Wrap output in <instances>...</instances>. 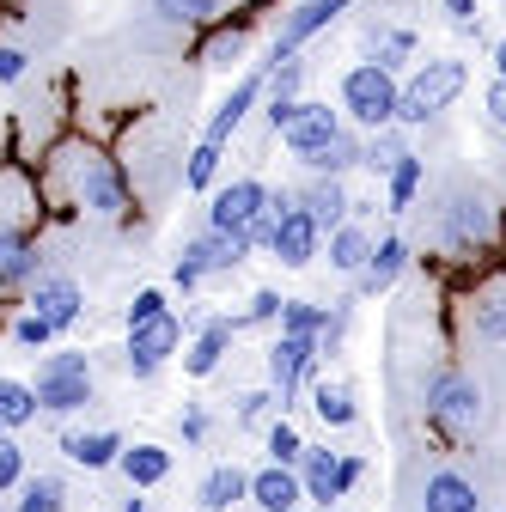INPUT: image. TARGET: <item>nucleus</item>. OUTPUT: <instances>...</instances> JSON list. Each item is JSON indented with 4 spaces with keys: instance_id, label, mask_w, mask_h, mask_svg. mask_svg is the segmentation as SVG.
<instances>
[{
    "instance_id": "35",
    "label": "nucleus",
    "mask_w": 506,
    "mask_h": 512,
    "mask_svg": "<svg viewBox=\"0 0 506 512\" xmlns=\"http://www.w3.org/2000/svg\"><path fill=\"white\" fill-rule=\"evenodd\" d=\"M403 153H409V147L391 135V128H378V135H366V141H360V165H366V171H378V177H385Z\"/></svg>"
},
{
    "instance_id": "42",
    "label": "nucleus",
    "mask_w": 506,
    "mask_h": 512,
    "mask_svg": "<svg viewBox=\"0 0 506 512\" xmlns=\"http://www.w3.org/2000/svg\"><path fill=\"white\" fill-rule=\"evenodd\" d=\"M25 68H31V55H25L19 43H0V86H19Z\"/></svg>"
},
{
    "instance_id": "27",
    "label": "nucleus",
    "mask_w": 506,
    "mask_h": 512,
    "mask_svg": "<svg viewBox=\"0 0 506 512\" xmlns=\"http://www.w3.org/2000/svg\"><path fill=\"white\" fill-rule=\"evenodd\" d=\"M446 226H452V238H458V244H482V238H488V202H482V196H470V189H458Z\"/></svg>"
},
{
    "instance_id": "9",
    "label": "nucleus",
    "mask_w": 506,
    "mask_h": 512,
    "mask_svg": "<svg viewBox=\"0 0 506 512\" xmlns=\"http://www.w3.org/2000/svg\"><path fill=\"white\" fill-rule=\"evenodd\" d=\"M360 476H366V464L342 458V452H318V445H305V458H299V488H305L311 506H336Z\"/></svg>"
},
{
    "instance_id": "47",
    "label": "nucleus",
    "mask_w": 506,
    "mask_h": 512,
    "mask_svg": "<svg viewBox=\"0 0 506 512\" xmlns=\"http://www.w3.org/2000/svg\"><path fill=\"white\" fill-rule=\"evenodd\" d=\"M202 433H208V415H202V409H189V415H183V439H189V445H202Z\"/></svg>"
},
{
    "instance_id": "5",
    "label": "nucleus",
    "mask_w": 506,
    "mask_h": 512,
    "mask_svg": "<svg viewBox=\"0 0 506 512\" xmlns=\"http://www.w3.org/2000/svg\"><path fill=\"white\" fill-rule=\"evenodd\" d=\"M421 409H427V421H439V427L470 433V427L482 421V391H476L458 366H433L427 384H421Z\"/></svg>"
},
{
    "instance_id": "2",
    "label": "nucleus",
    "mask_w": 506,
    "mask_h": 512,
    "mask_svg": "<svg viewBox=\"0 0 506 512\" xmlns=\"http://www.w3.org/2000/svg\"><path fill=\"white\" fill-rule=\"evenodd\" d=\"M397 74L378 68V61H354V68L342 74V122L366 128V135H378V128H397Z\"/></svg>"
},
{
    "instance_id": "33",
    "label": "nucleus",
    "mask_w": 506,
    "mask_h": 512,
    "mask_svg": "<svg viewBox=\"0 0 506 512\" xmlns=\"http://www.w3.org/2000/svg\"><path fill=\"white\" fill-rule=\"evenodd\" d=\"M214 177H220V147L214 141H196L189 147V165H183V189H214Z\"/></svg>"
},
{
    "instance_id": "21",
    "label": "nucleus",
    "mask_w": 506,
    "mask_h": 512,
    "mask_svg": "<svg viewBox=\"0 0 506 512\" xmlns=\"http://www.w3.org/2000/svg\"><path fill=\"white\" fill-rule=\"evenodd\" d=\"M324 244H330V269H336V275H348V281L366 269V256H372V232H366L354 214H348L342 226H330V232H324Z\"/></svg>"
},
{
    "instance_id": "49",
    "label": "nucleus",
    "mask_w": 506,
    "mask_h": 512,
    "mask_svg": "<svg viewBox=\"0 0 506 512\" xmlns=\"http://www.w3.org/2000/svg\"><path fill=\"white\" fill-rule=\"evenodd\" d=\"M122 512H147V500H141V494L129 488V500H122Z\"/></svg>"
},
{
    "instance_id": "12",
    "label": "nucleus",
    "mask_w": 506,
    "mask_h": 512,
    "mask_svg": "<svg viewBox=\"0 0 506 512\" xmlns=\"http://www.w3.org/2000/svg\"><path fill=\"white\" fill-rule=\"evenodd\" d=\"M354 7V0H299V7L281 19V31H275V49H269V61H293L311 37H318V31H330L342 13Z\"/></svg>"
},
{
    "instance_id": "3",
    "label": "nucleus",
    "mask_w": 506,
    "mask_h": 512,
    "mask_svg": "<svg viewBox=\"0 0 506 512\" xmlns=\"http://www.w3.org/2000/svg\"><path fill=\"white\" fill-rule=\"evenodd\" d=\"M250 250H257V244H250L244 232H202V238H189L183 256H177V269H171V287H177V293H196L208 275L238 269Z\"/></svg>"
},
{
    "instance_id": "22",
    "label": "nucleus",
    "mask_w": 506,
    "mask_h": 512,
    "mask_svg": "<svg viewBox=\"0 0 506 512\" xmlns=\"http://www.w3.org/2000/svg\"><path fill=\"white\" fill-rule=\"evenodd\" d=\"M122 445H129V439H122L116 427H92V433H68V439H61V452H68L80 470H110L122 458Z\"/></svg>"
},
{
    "instance_id": "41",
    "label": "nucleus",
    "mask_w": 506,
    "mask_h": 512,
    "mask_svg": "<svg viewBox=\"0 0 506 512\" xmlns=\"http://www.w3.org/2000/svg\"><path fill=\"white\" fill-rule=\"evenodd\" d=\"M159 311H171L165 287H141V293L129 299V324H147V317H159Z\"/></svg>"
},
{
    "instance_id": "50",
    "label": "nucleus",
    "mask_w": 506,
    "mask_h": 512,
    "mask_svg": "<svg viewBox=\"0 0 506 512\" xmlns=\"http://www.w3.org/2000/svg\"><path fill=\"white\" fill-rule=\"evenodd\" d=\"M0 433H7V427H0Z\"/></svg>"
},
{
    "instance_id": "23",
    "label": "nucleus",
    "mask_w": 506,
    "mask_h": 512,
    "mask_svg": "<svg viewBox=\"0 0 506 512\" xmlns=\"http://www.w3.org/2000/svg\"><path fill=\"white\" fill-rule=\"evenodd\" d=\"M238 500H250V470H238V464H214L202 476V488H196L202 512H232Z\"/></svg>"
},
{
    "instance_id": "18",
    "label": "nucleus",
    "mask_w": 506,
    "mask_h": 512,
    "mask_svg": "<svg viewBox=\"0 0 506 512\" xmlns=\"http://www.w3.org/2000/svg\"><path fill=\"white\" fill-rule=\"evenodd\" d=\"M250 506H257V512H299V506H305L299 470H287V464H263L257 476H250Z\"/></svg>"
},
{
    "instance_id": "45",
    "label": "nucleus",
    "mask_w": 506,
    "mask_h": 512,
    "mask_svg": "<svg viewBox=\"0 0 506 512\" xmlns=\"http://www.w3.org/2000/svg\"><path fill=\"white\" fill-rule=\"evenodd\" d=\"M446 19H452L458 31H476V19H482V0H446Z\"/></svg>"
},
{
    "instance_id": "6",
    "label": "nucleus",
    "mask_w": 506,
    "mask_h": 512,
    "mask_svg": "<svg viewBox=\"0 0 506 512\" xmlns=\"http://www.w3.org/2000/svg\"><path fill=\"white\" fill-rule=\"evenodd\" d=\"M281 269H311L324 250V226L311 220L293 196H275V226H269V244H263Z\"/></svg>"
},
{
    "instance_id": "14",
    "label": "nucleus",
    "mask_w": 506,
    "mask_h": 512,
    "mask_svg": "<svg viewBox=\"0 0 506 512\" xmlns=\"http://www.w3.org/2000/svg\"><path fill=\"white\" fill-rule=\"evenodd\" d=\"M263 86H269V80H263V68H250V74H238V80H232V92H226V98L214 104V116H208V128H202V141L226 147V141L238 135V122H244L250 110L263 104Z\"/></svg>"
},
{
    "instance_id": "30",
    "label": "nucleus",
    "mask_w": 506,
    "mask_h": 512,
    "mask_svg": "<svg viewBox=\"0 0 506 512\" xmlns=\"http://www.w3.org/2000/svg\"><path fill=\"white\" fill-rule=\"evenodd\" d=\"M415 189H421V159H415V153H403V159L385 171V208H391V214L415 208Z\"/></svg>"
},
{
    "instance_id": "38",
    "label": "nucleus",
    "mask_w": 506,
    "mask_h": 512,
    "mask_svg": "<svg viewBox=\"0 0 506 512\" xmlns=\"http://www.w3.org/2000/svg\"><path fill=\"white\" fill-rule=\"evenodd\" d=\"M19 482H25V452L13 433H0V494H13Z\"/></svg>"
},
{
    "instance_id": "13",
    "label": "nucleus",
    "mask_w": 506,
    "mask_h": 512,
    "mask_svg": "<svg viewBox=\"0 0 506 512\" xmlns=\"http://www.w3.org/2000/svg\"><path fill=\"white\" fill-rule=\"evenodd\" d=\"M80 208L98 214V220H122L129 214V183H122V171L98 153L80 159Z\"/></svg>"
},
{
    "instance_id": "1",
    "label": "nucleus",
    "mask_w": 506,
    "mask_h": 512,
    "mask_svg": "<svg viewBox=\"0 0 506 512\" xmlns=\"http://www.w3.org/2000/svg\"><path fill=\"white\" fill-rule=\"evenodd\" d=\"M470 86V68L458 55H433L397 86V128H427L439 110H452V98Z\"/></svg>"
},
{
    "instance_id": "46",
    "label": "nucleus",
    "mask_w": 506,
    "mask_h": 512,
    "mask_svg": "<svg viewBox=\"0 0 506 512\" xmlns=\"http://www.w3.org/2000/svg\"><path fill=\"white\" fill-rule=\"evenodd\" d=\"M482 110H488V122H494V128H506V80H488Z\"/></svg>"
},
{
    "instance_id": "28",
    "label": "nucleus",
    "mask_w": 506,
    "mask_h": 512,
    "mask_svg": "<svg viewBox=\"0 0 506 512\" xmlns=\"http://www.w3.org/2000/svg\"><path fill=\"white\" fill-rule=\"evenodd\" d=\"M43 409H37V391L25 378H0V427L7 433H19V427H31Z\"/></svg>"
},
{
    "instance_id": "32",
    "label": "nucleus",
    "mask_w": 506,
    "mask_h": 512,
    "mask_svg": "<svg viewBox=\"0 0 506 512\" xmlns=\"http://www.w3.org/2000/svg\"><path fill=\"white\" fill-rule=\"evenodd\" d=\"M415 55V31L409 25H391V31H372V61H378V68H403V61Z\"/></svg>"
},
{
    "instance_id": "8",
    "label": "nucleus",
    "mask_w": 506,
    "mask_h": 512,
    "mask_svg": "<svg viewBox=\"0 0 506 512\" xmlns=\"http://www.w3.org/2000/svg\"><path fill=\"white\" fill-rule=\"evenodd\" d=\"M269 214V183L257 177H232L214 189V202H208V232H257V220Z\"/></svg>"
},
{
    "instance_id": "15",
    "label": "nucleus",
    "mask_w": 506,
    "mask_h": 512,
    "mask_svg": "<svg viewBox=\"0 0 506 512\" xmlns=\"http://www.w3.org/2000/svg\"><path fill=\"white\" fill-rule=\"evenodd\" d=\"M31 311L49 317L55 330H74L80 311H86V293H80L74 275H37V281H31Z\"/></svg>"
},
{
    "instance_id": "31",
    "label": "nucleus",
    "mask_w": 506,
    "mask_h": 512,
    "mask_svg": "<svg viewBox=\"0 0 506 512\" xmlns=\"http://www.w3.org/2000/svg\"><path fill=\"white\" fill-rule=\"evenodd\" d=\"M324 305H311V299H281V317H275V324H281V336H311V342H318V330H324Z\"/></svg>"
},
{
    "instance_id": "16",
    "label": "nucleus",
    "mask_w": 506,
    "mask_h": 512,
    "mask_svg": "<svg viewBox=\"0 0 506 512\" xmlns=\"http://www.w3.org/2000/svg\"><path fill=\"white\" fill-rule=\"evenodd\" d=\"M232 342H238V317H208V324H196V336H189V348H183V372L189 378L220 372V360L232 354Z\"/></svg>"
},
{
    "instance_id": "25",
    "label": "nucleus",
    "mask_w": 506,
    "mask_h": 512,
    "mask_svg": "<svg viewBox=\"0 0 506 512\" xmlns=\"http://www.w3.org/2000/svg\"><path fill=\"white\" fill-rule=\"evenodd\" d=\"M293 202H299V208H305L311 220H318L324 232H330V226H342V220L354 214V202H348V189H342V177H318V183H311L305 196H293Z\"/></svg>"
},
{
    "instance_id": "20",
    "label": "nucleus",
    "mask_w": 506,
    "mask_h": 512,
    "mask_svg": "<svg viewBox=\"0 0 506 512\" xmlns=\"http://www.w3.org/2000/svg\"><path fill=\"white\" fill-rule=\"evenodd\" d=\"M421 512H482V494L464 470H433L421 488Z\"/></svg>"
},
{
    "instance_id": "51",
    "label": "nucleus",
    "mask_w": 506,
    "mask_h": 512,
    "mask_svg": "<svg viewBox=\"0 0 506 512\" xmlns=\"http://www.w3.org/2000/svg\"><path fill=\"white\" fill-rule=\"evenodd\" d=\"M299 512H305V506H299Z\"/></svg>"
},
{
    "instance_id": "26",
    "label": "nucleus",
    "mask_w": 506,
    "mask_h": 512,
    "mask_svg": "<svg viewBox=\"0 0 506 512\" xmlns=\"http://www.w3.org/2000/svg\"><path fill=\"white\" fill-rule=\"evenodd\" d=\"M305 403H311V415H318L324 427H354V421H360L354 391H348V384H336V378H311Z\"/></svg>"
},
{
    "instance_id": "19",
    "label": "nucleus",
    "mask_w": 506,
    "mask_h": 512,
    "mask_svg": "<svg viewBox=\"0 0 506 512\" xmlns=\"http://www.w3.org/2000/svg\"><path fill=\"white\" fill-rule=\"evenodd\" d=\"M116 470H122V482H129L135 494H147V488H159V482L171 476V445L135 439V445H122V458H116Z\"/></svg>"
},
{
    "instance_id": "17",
    "label": "nucleus",
    "mask_w": 506,
    "mask_h": 512,
    "mask_svg": "<svg viewBox=\"0 0 506 512\" xmlns=\"http://www.w3.org/2000/svg\"><path fill=\"white\" fill-rule=\"evenodd\" d=\"M403 269H409V244H403L397 232H385V238H372V256H366V269L354 275L360 299H378V293H391Z\"/></svg>"
},
{
    "instance_id": "36",
    "label": "nucleus",
    "mask_w": 506,
    "mask_h": 512,
    "mask_svg": "<svg viewBox=\"0 0 506 512\" xmlns=\"http://www.w3.org/2000/svg\"><path fill=\"white\" fill-rule=\"evenodd\" d=\"M19 488H25L19 506H31V512H61V506H68V488H61L55 476H31V482H19Z\"/></svg>"
},
{
    "instance_id": "34",
    "label": "nucleus",
    "mask_w": 506,
    "mask_h": 512,
    "mask_svg": "<svg viewBox=\"0 0 506 512\" xmlns=\"http://www.w3.org/2000/svg\"><path fill=\"white\" fill-rule=\"evenodd\" d=\"M299 458H305V439H299V427H293L287 415H275V421H269V464H287V470H299Z\"/></svg>"
},
{
    "instance_id": "7",
    "label": "nucleus",
    "mask_w": 506,
    "mask_h": 512,
    "mask_svg": "<svg viewBox=\"0 0 506 512\" xmlns=\"http://www.w3.org/2000/svg\"><path fill=\"white\" fill-rule=\"evenodd\" d=\"M183 317L177 311H159L147 317V324H129V348H122V366H129V378H153L177 348H183Z\"/></svg>"
},
{
    "instance_id": "29",
    "label": "nucleus",
    "mask_w": 506,
    "mask_h": 512,
    "mask_svg": "<svg viewBox=\"0 0 506 512\" xmlns=\"http://www.w3.org/2000/svg\"><path fill=\"white\" fill-rule=\"evenodd\" d=\"M153 13L177 31H196V25H214L226 13V0H153Z\"/></svg>"
},
{
    "instance_id": "39",
    "label": "nucleus",
    "mask_w": 506,
    "mask_h": 512,
    "mask_svg": "<svg viewBox=\"0 0 506 512\" xmlns=\"http://www.w3.org/2000/svg\"><path fill=\"white\" fill-rule=\"evenodd\" d=\"M55 336H61V330L49 324V317H37V311H25L19 324H13V342H19V348H49Z\"/></svg>"
},
{
    "instance_id": "24",
    "label": "nucleus",
    "mask_w": 506,
    "mask_h": 512,
    "mask_svg": "<svg viewBox=\"0 0 506 512\" xmlns=\"http://www.w3.org/2000/svg\"><path fill=\"white\" fill-rule=\"evenodd\" d=\"M31 281H37V244L7 226V232H0V293H19Z\"/></svg>"
},
{
    "instance_id": "10",
    "label": "nucleus",
    "mask_w": 506,
    "mask_h": 512,
    "mask_svg": "<svg viewBox=\"0 0 506 512\" xmlns=\"http://www.w3.org/2000/svg\"><path fill=\"white\" fill-rule=\"evenodd\" d=\"M318 360H324V354H318V342H311V336H275V342H269V391H275L281 415L293 409L299 384H311Z\"/></svg>"
},
{
    "instance_id": "37",
    "label": "nucleus",
    "mask_w": 506,
    "mask_h": 512,
    "mask_svg": "<svg viewBox=\"0 0 506 512\" xmlns=\"http://www.w3.org/2000/svg\"><path fill=\"white\" fill-rule=\"evenodd\" d=\"M244 43H250V31H244V25H232V31H220V37L202 49V61H208V68H232V61L244 55Z\"/></svg>"
},
{
    "instance_id": "43",
    "label": "nucleus",
    "mask_w": 506,
    "mask_h": 512,
    "mask_svg": "<svg viewBox=\"0 0 506 512\" xmlns=\"http://www.w3.org/2000/svg\"><path fill=\"white\" fill-rule=\"evenodd\" d=\"M476 336L506 342V299H494V305H482V311H476Z\"/></svg>"
},
{
    "instance_id": "44",
    "label": "nucleus",
    "mask_w": 506,
    "mask_h": 512,
    "mask_svg": "<svg viewBox=\"0 0 506 512\" xmlns=\"http://www.w3.org/2000/svg\"><path fill=\"white\" fill-rule=\"evenodd\" d=\"M269 409H281L275 391H250V397H238V421H263Z\"/></svg>"
},
{
    "instance_id": "48",
    "label": "nucleus",
    "mask_w": 506,
    "mask_h": 512,
    "mask_svg": "<svg viewBox=\"0 0 506 512\" xmlns=\"http://www.w3.org/2000/svg\"><path fill=\"white\" fill-rule=\"evenodd\" d=\"M494 80H506V37L494 43Z\"/></svg>"
},
{
    "instance_id": "40",
    "label": "nucleus",
    "mask_w": 506,
    "mask_h": 512,
    "mask_svg": "<svg viewBox=\"0 0 506 512\" xmlns=\"http://www.w3.org/2000/svg\"><path fill=\"white\" fill-rule=\"evenodd\" d=\"M275 317H281V293L263 287V293H250V305H244V317H238V330H244V324H275Z\"/></svg>"
},
{
    "instance_id": "4",
    "label": "nucleus",
    "mask_w": 506,
    "mask_h": 512,
    "mask_svg": "<svg viewBox=\"0 0 506 512\" xmlns=\"http://www.w3.org/2000/svg\"><path fill=\"white\" fill-rule=\"evenodd\" d=\"M37 409L43 415H80L92 403V360L86 354H49L37 366Z\"/></svg>"
},
{
    "instance_id": "11",
    "label": "nucleus",
    "mask_w": 506,
    "mask_h": 512,
    "mask_svg": "<svg viewBox=\"0 0 506 512\" xmlns=\"http://www.w3.org/2000/svg\"><path fill=\"white\" fill-rule=\"evenodd\" d=\"M336 135H348L342 128V110H330V104H311V98H299V110H293V122L281 128V147L299 159V165H311Z\"/></svg>"
}]
</instances>
